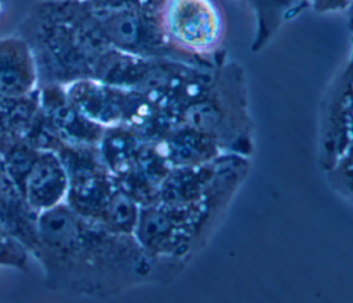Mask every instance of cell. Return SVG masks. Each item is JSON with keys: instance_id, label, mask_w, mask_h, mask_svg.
<instances>
[{"instance_id": "1", "label": "cell", "mask_w": 353, "mask_h": 303, "mask_svg": "<svg viewBox=\"0 0 353 303\" xmlns=\"http://www.w3.org/2000/svg\"><path fill=\"white\" fill-rule=\"evenodd\" d=\"M33 255L51 289L99 297L139 280L149 256L132 236L113 233L65 202L39 213Z\"/></svg>"}, {"instance_id": "2", "label": "cell", "mask_w": 353, "mask_h": 303, "mask_svg": "<svg viewBox=\"0 0 353 303\" xmlns=\"http://www.w3.org/2000/svg\"><path fill=\"white\" fill-rule=\"evenodd\" d=\"M18 34L33 52L39 87L94 79L102 56L112 48L87 0L39 1Z\"/></svg>"}, {"instance_id": "3", "label": "cell", "mask_w": 353, "mask_h": 303, "mask_svg": "<svg viewBox=\"0 0 353 303\" xmlns=\"http://www.w3.org/2000/svg\"><path fill=\"white\" fill-rule=\"evenodd\" d=\"M159 12L164 37L176 52L205 67L223 59L226 15L219 0H163Z\"/></svg>"}, {"instance_id": "4", "label": "cell", "mask_w": 353, "mask_h": 303, "mask_svg": "<svg viewBox=\"0 0 353 303\" xmlns=\"http://www.w3.org/2000/svg\"><path fill=\"white\" fill-rule=\"evenodd\" d=\"M159 11L139 7L95 10L101 30L112 48L143 58H168L193 63L167 43Z\"/></svg>"}, {"instance_id": "5", "label": "cell", "mask_w": 353, "mask_h": 303, "mask_svg": "<svg viewBox=\"0 0 353 303\" xmlns=\"http://www.w3.org/2000/svg\"><path fill=\"white\" fill-rule=\"evenodd\" d=\"M19 193L29 208L37 215L65 202L68 193V174L55 150H37V154L23 178Z\"/></svg>"}, {"instance_id": "6", "label": "cell", "mask_w": 353, "mask_h": 303, "mask_svg": "<svg viewBox=\"0 0 353 303\" xmlns=\"http://www.w3.org/2000/svg\"><path fill=\"white\" fill-rule=\"evenodd\" d=\"M37 88V67L29 44L19 34L0 39V95L23 98Z\"/></svg>"}, {"instance_id": "7", "label": "cell", "mask_w": 353, "mask_h": 303, "mask_svg": "<svg viewBox=\"0 0 353 303\" xmlns=\"http://www.w3.org/2000/svg\"><path fill=\"white\" fill-rule=\"evenodd\" d=\"M138 215L139 211L135 200L116 185L97 222L113 233L132 236Z\"/></svg>"}, {"instance_id": "8", "label": "cell", "mask_w": 353, "mask_h": 303, "mask_svg": "<svg viewBox=\"0 0 353 303\" xmlns=\"http://www.w3.org/2000/svg\"><path fill=\"white\" fill-rule=\"evenodd\" d=\"M256 15V34L252 48L259 50L279 28L280 21L301 10V0H245Z\"/></svg>"}, {"instance_id": "9", "label": "cell", "mask_w": 353, "mask_h": 303, "mask_svg": "<svg viewBox=\"0 0 353 303\" xmlns=\"http://www.w3.org/2000/svg\"><path fill=\"white\" fill-rule=\"evenodd\" d=\"M353 0H301V10L312 7L317 12H330L346 10Z\"/></svg>"}, {"instance_id": "10", "label": "cell", "mask_w": 353, "mask_h": 303, "mask_svg": "<svg viewBox=\"0 0 353 303\" xmlns=\"http://www.w3.org/2000/svg\"><path fill=\"white\" fill-rule=\"evenodd\" d=\"M352 23V44H353V21H350ZM342 80L347 81V83H352L353 84V50H352V56H350V62L346 67V70L343 72V74L341 76Z\"/></svg>"}, {"instance_id": "11", "label": "cell", "mask_w": 353, "mask_h": 303, "mask_svg": "<svg viewBox=\"0 0 353 303\" xmlns=\"http://www.w3.org/2000/svg\"><path fill=\"white\" fill-rule=\"evenodd\" d=\"M347 11H349V15H350V21H353V1H352V4L349 6Z\"/></svg>"}]
</instances>
